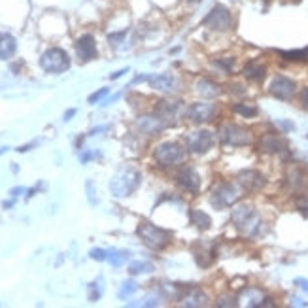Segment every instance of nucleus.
<instances>
[{"mask_svg":"<svg viewBox=\"0 0 308 308\" xmlns=\"http://www.w3.org/2000/svg\"><path fill=\"white\" fill-rule=\"evenodd\" d=\"M110 93V89L108 87H102V89H99V91H95L93 95H89V99H87V102L89 104H97L99 100H102L106 97V95Z\"/></svg>","mask_w":308,"mask_h":308,"instance_id":"obj_34","label":"nucleus"},{"mask_svg":"<svg viewBox=\"0 0 308 308\" xmlns=\"http://www.w3.org/2000/svg\"><path fill=\"white\" fill-rule=\"evenodd\" d=\"M231 220H233L234 227L246 234H256L257 227L261 225V221H259V218L256 214V208L251 204H239L233 210Z\"/></svg>","mask_w":308,"mask_h":308,"instance_id":"obj_4","label":"nucleus"},{"mask_svg":"<svg viewBox=\"0 0 308 308\" xmlns=\"http://www.w3.org/2000/svg\"><path fill=\"white\" fill-rule=\"evenodd\" d=\"M240 198V189L233 184H221L210 197V204L214 206L215 210H223L233 206L237 201Z\"/></svg>","mask_w":308,"mask_h":308,"instance_id":"obj_7","label":"nucleus"},{"mask_svg":"<svg viewBox=\"0 0 308 308\" xmlns=\"http://www.w3.org/2000/svg\"><path fill=\"white\" fill-rule=\"evenodd\" d=\"M302 180H304V176H302V172L299 169H293L289 174H287V184H289L293 189H299V187L304 186V182Z\"/></svg>","mask_w":308,"mask_h":308,"instance_id":"obj_30","label":"nucleus"},{"mask_svg":"<svg viewBox=\"0 0 308 308\" xmlns=\"http://www.w3.org/2000/svg\"><path fill=\"white\" fill-rule=\"evenodd\" d=\"M220 140L221 144L242 148V146H248L251 142V134L248 129L239 127V125H223L220 129Z\"/></svg>","mask_w":308,"mask_h":308,"instance_id":"obj_8","label":"nucleus"},{"mask_svg":"<svg viewBox=\"0 0 308 308\" xmlns=\"http://www.w3.org/2000/svg\"><path fill=\"white\" fill-rule=\"evenodd\" d=\"M136 127H138L140 133L148 134V136H155L167 127V121H165L163 117L157 116V114H153V116H142L136 121Z\"/></svg>","mask_w":308,"mask_h":308,"instance_id":"obj_15","label":"nucleus"},{"mask_svg":"<svg viewBox=\"0 0 308 308\" xmlns=\"http://www.w3.org/2000/svg\"><path fill=\"white\" fill-rule=\"evenodd\" d=\"M297 208L301 210L302 214L308 215V195H302V197L297 201Z\"/></svg>","mask_w":308,"mask_h":308,"instance_id":"obj_37","label":"nucleus"},{"mask_svg":"<svg viewBox=\"0 0 308 308\" xmlns=\"http://www.w3.org/2000/svg\"><path fill=\"white\" fill-rule=\"evenodd\" d=\"M218 306H229V308H233V306H239V299L233 295H221L220 299H218V302H215Z\"/></svg>","mask_w":308,"mask_h":308,"instance_id":"obj_33","label":"nucleus"},{"mask_svg":"<svg viewBox=\"0 0 308 308\" xmlns=\"http://www.w3.org/2000/svg\"><path fill=\"white\" fill-rule=\"evenodd\" d=\"M23 193H27V189H25V187H21V186H17V187H13V189H10V197L17 198L19 195H23Z\"/></svg>","mask_w":308,"mask_h":308,"instance_id":"obj_39","label":"nucleus"},{"mask_svg":"<svg viewBox=\"0 0 308 308\" xmlns=\"http://www.w3.org/2000/svg\"><path fill=\"white\" fill-rule=\"evenodd\" d=\"M280 57L285 61H308V47L306 49H291V51H278Z\"/></svg>","mask_w":308,"mask_h":308,"instance_id":"obj_28","label":"nucleus"},{"mask_svg":"<svg viewBox=\"0 0 308 308\" xmlns=\"http://www.w3.org/2000/svg\"><path fill=\"white\" fill-rule=\"evenodd\" d=\"M153 157L159 165L165 167H174V165L184 163L186 159V148L178 142H163L153 151Z\"/></svg>","mask_w":308,"mask_h":308,"instance_id":"obj_5","label":"nucleus"},{"mask_svg":"<svg viewBox=\"0 0 308 308\" xmlns=\"http://www.w3.org/2000/svg\"><path fill=\"white\" fill-rule=\"evenodd\" d=\"M242 74H244V78H248V80H253V82H261L263 78H265V74H267V68H265L263 64L257 63V61H251V63H248L244 66Z\"/></svg>","mask_w":308,"mask_h":308,"instance_id":"obj_24","label":"nucleus"},{"mask_svg":"<svg viewBox=\"0 0 308 308\" xmlns=\"http://www.w3.org/2000/svg\"><path fill=\"white\" fill-rule=\"evenodd\" d=\"M127 72V68H123V70H117V72H114V74H110V80H117V78H121L123 74Z\"/></svg>","mask_w":308,"mask_h":308,"instance_id":"obj_45","label":"nucleus"},{"mask_svg":"<svg viewBox=\"0 0 308 308\" xmlns=\"http://www.w3.org/2000/svg\"><path fill=\"white\" fill-rule=\"evenodd\" d=\"M157 116L163 117L165 121H167V125H170V123H176V121H178V117L182 116V102H169V100L159 102Z\"/></svg>","mask_w":308,"mask_h":308,"instance_id":"obj_19","label":"nucleus"},{"mask_svg":"<svg viewBox=\"0 0 308 308\" xmlns=\"http://www.w3.org/2000/svg\"><path fill=\"white\" fill-rule=\"evenodd\" d=\"M259 150L265 153H284L287 151V142L284 138H280L278 134L267 133L259 138Z\"/></svg>","mask_w":308,"mask_h":308,"instance_id":"obj_18","label":"nucleus"},{"mask_svg":"<svg viewBox=\"0 0 308 308\" xmlns=\"http://www.w3.org/2000/svg\"><path fill=\"white\" fill-rule=\"evenodd\" d=\"M237 180H239V186L246 191H259L267 184L265 176L257 170H242L237 174Z\"/></svg>","mask_w":308,"mask_h":308,"instance_id":"obj_12","label":"nucleus"},{"mask_svg":"<svg viewBox=\"0 0 308 308\" xmlns=\"http://www.w3.org/2000/svg\"><path fill=\"white\" fill-rule=\"evenodd\" d=\"M4 151H8V148H0V155H2V153H4Z\"/></svg>","mask_w":308,"mask_h":308,"instance_id":"obj_49","label":"nucleus"},{"mask_svg":"<svg viewBox=\"0 0 308 308\" xmlns=\"http://www.w3.org/2000/svg\"><path fill=\"white\" fill-rule=\"evenodd\" d=\"M197 93L201 97H204V99H215V97H220L221 87L215 82H212V80L203 78V80L197 82Z\"/></svg>","mask_w":308,"mask_h":308,"instance_id":"obj_22","label":"nucleus"},{"mask_svg":"<svg viewBox=\"0 0 308 308\" xmlns=\"http://www.w3.org/2000/svg\"><path fill=\"white\" fill-rule=\"evenodd\" d=\"M157 304H159L157 295H148L140 302H129V306H157Z\"/></svg>","mask_w":308,"mask_h":308,"instance_id":"obj_32","label":"nucleus"},{"mask_svg":"<svg viewBox=\"0 0 308 308\" xmlns=\"http://www.w3.org/2000/svg\"><path fill=\"white\" fill-rule=\"evenodd\" d=\"M193 253H195V261H197L198 267H208L215 257L214 248L206 246L204 242H197V244L193 246Z\"/></svg>","mask_w":308,"mask_h":308,"instance_id":"obj_21","label":"nucleus"},{"mask_svg":"<svg viewBox=\"0 0 308 308\" xmlns=\"http://www.w3.org/2000/svg\"><path fill=\"white\" fill-rule=\"evenodd\" d=\"M17 51V40L10 32H0V61L12 59Z\"/></svg>","mask_w":308,"mask_h":308,"instance_id":"obj_20","label":"nucleus"},{"mask_svg":"<svg viewBox=\"0 0 308 308\" xmlns=\"http://www.w3.org/2000/svg\"><path fill=\"white\" fill-rule=\"evenodd\" d=\"M125 36V32H119V34H110V42H119Z\"/></svg>","mask_w":308,"mask_h":308,"instance_id":"obj_46","label":"nucleus"},{"mask_svg":"<svg viewBox=\"0 0 308 308\" xmlns=\"http://www.w3.org/2000/svg\"><path fill=\"white\" fill-rule=\"evenodd\" d=\"M268 91H270V95L276 97V99L289 100L291 97L297 93V85L293 80L285 78V76H276L273 82H270V85H268Z\"/></svg>","mask_w":308,"mask_h":308,"instance_id":"obj_9","label":"nucleus"},{"mask_svg":"<svg viewBox=\"0 0 308 308\" xmlns=\"http://www.w3.org/2000/svg\"><path fill=\"white\" fill-rule=\"evenodd\" d=\"M42 70H46L47 74H63L70 68V57L68 53L61 47H49L42 53L40 57Z\"/></svg>","mask_w":308,"mask_h":308,"instance_id":"obj_3","label":"nucleus"},{"mask_svg":"<svg viewBox=\"0 0 308 308\" xmlns=\"http://www.w3.org/2000/svg\"><path fill=\"white\" fill-rule=\"evenodd\" d=\"M129 257H131V253H129L127 250H114V251H108V259L106 261L110 263L112 267H121V265H125V263L129 261Z\"/></svg>","mask_w":308,"mask_h":308,"instance_id":"obj_26","label":"nucleus"},{"mask_svg":"<svg viewBox=\"0 0 308 308\" xmlns=\"http://www.w3.org/2000/svg\"><path fill=\"white\" fill-rule=\"evenodd\" d=\"M138 291V284L134 282V280H127V282H123L121 284V289H119V299H129L131 295H134Z\"/></svg>","mask_w":308,"mask_h":308,"instance_id":"obj_29","label":"nucleus"},{"mask_svg":"<svg viewBox=\"0 0 308 308\" xmlns=\"http://www.w3.org/2000/svg\"><path fill=\"white\" fill-rule=\"evenodd\" d=\"M233 64H234V59H221V61H218V66L229 70V72L233 70Z\"/></svg>","mask_w":308,"mask_h":308,"instance_id":"obj_38","label":"nucleus"},{"mask_svg":"<svg viewBox=\"0 0 308 308\" xmlns=\"http://www.w3.org/2000/svg\"><path fill=\"white\" fill-rule=\"evenodd\" d=\"M85 189H87V198H89V203L91 204H97L99 203V198L95 197L97 193H95V184L91 180H87V184H85Z\"/></svg>","mask_w":308,"mask_h":308,"instance_id":"obj_36","label":"nucleus"},{"mask_svg":"<svg viewBox=\"0 0 308 308\" xmlns=\"http://www.w3.org/2000/svg\"><path fill=\"white\" fill-rule=\"evenodd\" d=\"M2 206H4V208H12L13 201H4V203H2Z\"/></svg>","mask_w":308,"mask_h":308,"instance_id":"obj_48","label":"nucleus"},{"mask_svg":"<svg viewBox=\"0 0 308 308\" xmlns=\"http://www.w3.org/2000/svg\"><path fill=\"white\" fill-rule=\"evenodd\" d=\"M134 82H148L151 85V89L155 91H163V93H169L172 91L176 85V80L170 74H151V76H138Z\"/></svg>","mask_w":308,"mask_h":308,"instance_id":"obj_14","label":"nucleus"},{"mask_svg":"<svg viewBox=\"0 0 308 308\" xmlns=\"http://www.w3.org/2000/svg\"><path fill=\"white\" fill-rule=\"evenodd\" d=\"M178 301H180L182 306H191V308H198V306H206L208 304V297L203 289L198 287H186L184 293L178 295Z\"/></svg>","mask_w":308,"mask_h":308,"instance_id":"obj_16","label":"nucleus"},{"mask_svg":"<svg viewBox=\"0 0 308 308\" xmlns=\"http://www.w3.org/2000/svg\"><path fill=\"white\" fill-rule=\"evenodd\" d=\"M203 25L210 30L225 32V30H229L231 27H233V15H231V12H229L225 6L218 4V6L212 8L208 15L204 17Z\"/></svg>","mask_w":308,"mask_h":308,"instance_id":"obj_6","label":"nucleus"},{"mask_svg":"<svg viewBox=\"0 0 308 308\" xmlns=\"http://www.w3.org/2000/svg\"><path fill=\"white\" fill-rule=\"evenodd\" d=\"M187 144H189V151H191V153L203 155V153L212 150V146H214V134L210 133V131H195V133L189 134Z\"/></svg>","mask_w":308,"mask_h":308,"instance_id":"obj_10","label":"nucleus"},{"mask_svg":"<svg viewBox=\"0 0 308 308\" xmlns=\"http://www.w3.org/2000/svg\"><path fill=\"white\" fill-rule=\"evenodd\" d=\"M295 284L299 285V287H301L302 291H306V293H308V280H306V278H299V280H295Z\"/></svg>","mask_w":308,"mask_h":308,"instance_id":"obj_41","label":"nucleus"},{"mask_svg":"<svg viewBox=\"0 0 308 308\" xmlns=\"http://www.w3.org/2000/svg\"><path fill=\"white\" fill-rule=\"evenodd\" d=\"M189 221H191V225H195L197 229H201V231H206V229H210V225H212V218H210L206 212H203V210H198V208L189 210Z\"/></svg>","mask_w":308,"mask_h":308,"instance_id":"obj_23","label":"nucleus"},{"mask_svg":"<svg viewBox=\"0 0 308 308\" xmlns=\"http://www.w3.org/2000/svg\"><path fill=\"white\" fill-rule=\"evenodd\" d=\"M176 182L187 193H198V189H201V176L191 167H182L176 174Z\"/></svg>","mask_w":308,"mask_h":308,"instance_id":"obj_11","label":"nucleus"},{"mask_svg":"<svg viewBox=\"0 0 308 308\" xmlns=\"http://www.w3.org/2000/svg\"><path fill=\"white\" fill-rule=\"evenodd\" d=\"M138 239L144 242V246H148L153 251H161L170 244V233L165 231L161 227L153 225L151 221H142L136 229Z\"/></svg>","mask_w":308,"mask_h":308,"instance_id":"obj_2","label":"nucleus"},{"mask_svg":"<svg viewBox=\"0 0 308 308\" xmlns=\"http://www.w3.org/2000/svg\"><path fill=\"white\" fill-rule=\"evenodd\" d=\"M234 112L239 114V116H242V117H253V116H257V108L256 106H251V104H234Z\"/></svg>","mask_w":308,"mask_h":308,"instance_id":"obj_31","label":"nucleus"},{"mask_svg":"<svg viewBox=\"0 0 308 308\" xmlns=\"http://www.w3.org/2000/svg\"><path fill=\"white\" fill-rule=\"evenodd\" d=\"M89 257L95 259V261H106L108 259V251L102 250V248H93V250L89 251Z\"/></svg>","mask_w":308,"mask_h":308,"instance_id":"obj_35","label":"nucleus"},{"mask_svg":"<svg viewBox=\"0 0 308 308\" xmlns=\"http://www.w3.org/2000/svg\"><path fill=\"white\" fill-rule=\"evenodd\" d=\"M187 2H193V4H198V2H201V0H187Z\"/></svg>","mask_w":308,"mask_h":308,"instance_id":"obj_50","label":"nucleus"},{"mask_svg":"<svg viewBox=\"0 0 308 308\" xmlns=\"http://www.w3.org/2000/svg\"><path fill=\"white\" fill-rule=\"evenodd\" d=\"M76 53L80 61L87 63V61H93L97 57V42L91 34H83L76 40Z\"/></svg>","mask_w":308,"mask_h":308,"instance_id":"obj_17","label":"nucleus"},{"mask_svg":"<svg viewBox=\"0 0 308 308\" xmlns=\"http://www.w3.org/2000/svg\"><path fill=\"white\" fill-rule=\"evenodd\" d=\"M301 104L304 110H308V89H302L301 93Z\"/></svg>","mask_w":308,"mask_h":308,"instance_id":"obj_40","label":"nucleus"},{"mask_svg":"<svg viewBox=\"0 0 308 308\" xmlns=\"http://www.w3.org/2000/svg\"><path fill=\"white\" fill-rule=\"evenodd\" d=\"M140 180L142 176L136 169L133 167H127V169H121L119 172L114 174V178L110 180V193L117 198H125L129 197L131 193L136 191V187L140 186Z\"/></svg>","mask_w":308,"mask_h":308,"instance_id":"obj_1","label":"nucleus"},{"mask_svg":"<svg viewBox=\"0 0 308 308\" xmlns=\"http://www.w3.org/2000/svg\"><path fill=\"white\" fill-rule=\"evenodd\" d=\"M215 116V104L210 102H195L187 108V117L195 123H208Z\"/></svg>","mask_w":308,"mask_h":308,"instance_id":"obj_13","label":"nucleus"},{"mask_svg":"<svg viewBox=\"0 0 308 308\" xmlns=\"http://www.w3.org/2000/svg\"><path fill=\"white\" fill-rule=\"evenodd\" d=\"M155 267H153V263L150 261H131L129 263V274L131 276H138V274H144V273H153Z\"/></svg>","mask_w":308,"mask_h":308,"instance_id":"obj_25","label":"nucleus"},{"mask_svg":"<svg viewBox=\"0 0 308 308\" xmlns=\"http://www.w3.org/2000/svg\"><path fill=\"white\" fill-rule=\"evenodd\" d=\"M293 306H306V302H302L301 299H295V302H291Z\"/></svg>","mask_w":308,"mask_h":308,"instance_id":"obj_47","label":"nucleus"},{"mask_svg":"<svg viewBox=\"0 0 308 308\" xmlns=\"http://www.w3.org/2000/svg\"><path fill=\"white\" fill-rule=\"evenodd\" d=\"M74 116H76V110L72 108V110H66V112H64V117H63V119H64V121H70V119H72Z\"/></svg>","mask_w":308,"mask_h":308,"instance_id":"obj_44","label":"nucleus"},{"mask_svg":"<svg viewBox=\"0 0 308 308\" xmlns=\"http://www.w3.org/2000/svg\"><path fill=\"white\" fill-rule=\"evenodd\" d=\"M34 146H36V142H30V144H27V146H19L17 151L19 153H25V151H29L30 148H34Z\"/></svg>","mask_w":308,"mask_h":308,"instance_id":"obj_43","label":"nucleus"},{"mask_svg":"<svg viewBox=\"0 0 308 308\" xmlns=\"http://www.w3.org/2000/svg\"><path fill=\"white\" fill-rule=\"evenodd\" d=\"M87 289H89V301L97 302L100 297H102V293H104V280L97 278L95 282H91V284L87 285Z\"/></svg>","mask_w":308,"mask_h":308,"instance_id":"obj_27","label":"nucleus"},{"mask_svg":"<svg viewBox=\"0 0 308 308\" xmlns=\"http://www.w3.org/2000/svg\"><path fill=\"white\" fill-rule=\"evenodd\" d=\"M110 129V125H104V127H97V129H93L91 133H89V136H95L97 133H104V131H108Z\"/></svg>","mask_w":308,"mask_h":308,"instance_id":"obj_42","label":"nucleus"}]
</instances>
